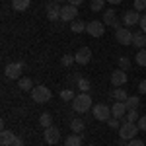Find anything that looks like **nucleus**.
Returning a JSON list of instances; mask_svg holds the SVG:
<instances>
[{
	"instance_id": "nucleus-5",
	"label": "nucleus",
	"mask_w": 146,
	"mask_h": 146,
	"mask_svg": "<svg viewBox=\"0 0 146 146\" xmlns=\"http://www.w3.org/2000/svg\"><path fill=\"white\" fill-rule=\"evenodd\" d=\"M22 70H23V62H10L4 70V74L10 80H20L22 78Z\"/></svg>"
},
{
	"instance_id": "nucleus-18",
	"label": "nucleus",
	"mask_w": 146,
	"mask_h": 146,
	"mask_svg": "<svg viewBox=\"0 0 146 146\" xmlns=\"http://www.w3.org/2000/svg\"><path fill=\"white\" fill-rule=\"evenodd\" d=\"M74 82H76V90L84 92V94H88V92H90L92 84H90V80H88V78H84V76H76Z\"/></svg>"
},
{
	"instance_id": "nucleus-42",
	"label": "nucleus",
	"mask_w": 146,
	"mask_h": 146,
	"mask_svg": "<svg viewBox=\"0 0 146 146\" xmlns=\"http://www.w3.org/2000/svg\"><path fill=\"white\" fill-rule=\"evenodd\" d=\"M53 2H58V4H60V2H62V0H53Z\"/></svg>"
},
{
	"instance_id": "nucleus-21",
	"label": "nucleus",
	"mask_w": 146,
	"mask_h": 146,
	"mask_svg": "<svg viewBox=\"0 0 146 146\" xmlns=\"http://www.w3.org/2000/svg\"><path fill=\"white\" fill-rule=\"evenodd\" d=\"M64 146H82V136L76 135V133H72L70 136H66V140H64Z\"/></svg>"
},
{
	"instance_id": "nucleus-40",
	"label": "nucleus",
	"mask_w": 146,
	"mask_h": 146,
	"mask_svg": "<svg viewBox=\"0 0 146 146\" xmlns=\"http://www.w3.org/2000/svg\"><path fill=\"white\" fill-rule=\"evenodd\" d=\"M82 2H84V0H68V4H72V6H76V8H78Z\"/></svg>"
},
{
	"instance_id": "nucleus-35",
	"label": "nucleus",
	"mask_w": 146,
	"mask_h": 146,
	"mask_svg": "<svg viewBox=\"0 0 146 146\" xmlns=\"http://www.w3.org/2000/svg\"><path fill=\"white\" fill-rule=\"evenodd\" d=\"M107 125H109L111 129H119V119H117V117H111V119L107 121Z\"/></svg>"
},
{
	"instance_id": "nucleus-38",
	"label": "nucleus",
	"mask_w": 146,
	"mask_h": 146,
	"mask_svg": "<svg viewBox=\"0 0 146 146\" xmlns=\"http://www.w3.org/2000/svg\"><path fill=\"white\" fill-rule=\"evenodd\" d=\"M138 92H140V94H146V78L140 80V84H138Z\"/></svg>"
},
{
	"instance_id": "nucleus-29",
	"label": "nucleus",
	"mask_w": 146,
	"mask_h": 146,
	"mask_svg": "<svg viewBox=\"0 0 146 146\" xmlns=\"http://www.w3.org/2000/svg\"><path fill=\"white\" fill-rule=\"evenodd\" d=\"M136 64L138 66H146V49H140L136 53Z\"/></svg>"
},
{
	"instance_id": "nucleus-37",
	"label": "nucleus",
	"mask_w": 146,
	"mask_h": 146,
	"mask_svg": "<svg viewBox=\"0 0 146 146\" xmlns=\"http://www.w3.org/2000/svg\"><path fill=\"white\" fill-rule=\"evenodd\" d=\"M138 25H140V31H144V33H146V14H142V18H140V23H138Z\"/></svg>"
},
{
	"instance_id": "nucleus-7",
	"label": "nucleus",
	"mask_w": 146,
	"mask_h": 146,
	"mask_svg": "<svg viewBox=\"0 0 146 146\" xmlns=\"http://www.w3.org/2000/svg\"><path fill=\"white\" fill-rule=\"evenodd\" d=\"M115 39L121 45H133V31L129 27H121V29L115 31Z\"/></svg>"
},
{
	"instance_id": "nucleus-8",
	"label": "nucleus",
	"mask_w": 146,
	"mask_h": 146,
	"mask_svg": "<svg viewBox=\"0 0 146 146\" xmlns=\"http://www.w3.org/2000/svg\"><path fill=\"white\" fill-rule=\"evenodd\" d=\"M60 10H62V6H58V2H47L45 4V12H47V18L51 20V22H55L60 18Z\"/></svg>"
},
{
	"instance_id": "nucleus-2",
	"label": "nucleus",
	"mask_w": 146,
	"mask_h": 146,
	"mask_svg": "<svg viewBox=\"0 0 146 146\" xmlns=\"http://www.w3.org/2000/svg\"><path fill=\"white\" fill-rule=\"evenodd\" d=\"M138 125L136 123H129V121H125L121 127H119V136L121 138H125V140H133V138H136V135H138Z\"/></svg>"
},
{
	"instance_id": "nucleus-13",
	"label": "nucleus",
	"mask_w": 146,
	"mask_h": 146,
	"mask_svg": "<svg viewBox=\"0 0 146 146\" xmlns=\"http://www.w3.org/2000/svg\"><path fill=\"white\" fill-rule=\"evenodd\" d=\"M74 58H76V62H78V64H88V62L92 60L90 47H80L78 51H76V55H74Z\"/></svg>"
},
{
	"instance_id": "nucleus-24",
	"label": "nucleus",
	"mask_w": 146,
	"mask_h": 146,
	"mask_svg": "<svg viewBox=\"0 0 146 146\" xmlns=\"http://www.w3.org/2000/svg\"><path fill=\"white\" fill-rule=\"evenodd\" d=\"M125 105H127V109H138V105H140L138 96H129V100L125 101Z\"/></svg>"
},
{
	"instance_id": "nucleus-33",
	"label": "nucleus",
	"mask_w": 146,
	"mask_h": 146,
	"mask_svg": "<svg viewBox=\"0 0 146 146\" xmlns=\"http://www.w3.org/2000/svg\"><path fill=\"white\" fill-rule=\"evenodd\" d=\"M135 10L136 12H144L146 10V0H135Z\"/></svg>"
},
{
	"instance_id": "nucleus-23",
	"label": "nucleus",
	"mask_w": 146,
	"mask_h": 146,
	"mask_svg": "<svg viewBox=\"0 0 146 146\" xmlns=\"http://www.w3.org/2000/svg\"><path fill=\"white\" fill-rule=\"evenodd\" d=\"M70 129H72V133L80 135V133L86 129V125H84V121H82V119H72V121H70Z\"/></svg>"
},
{
	"instance_id": "nucleus-28",
	"label": "nucleus",
	"mask_w": 146,
	"mask_h": 146,
	"mask_svg": "<svg viewBox=\"0 0 146 146\" xmlns=\"http://www.w3.org/2000/svg\"><path fill=\"white\" fill-rule=\"evenodd\" d=\"M140 117H138V113H136V109H129L127 111V115H125L123 121H129V123H135V121H138Z\"/></svg>"
},
{
	"instance_id": "nucleus-26",
	"label": "nucleus",
	"mask_w": 146,
	"mask_h": 146,
	"mask_svg": "<svg viewBox=\"0 0 146 146\" xmlns=\"http://www.w3.org/2000/svg\"><path fill=\"white\" fill-rule=\"evenodd\" d=\"M105 8V0H92L90 2V10L92 12H101Z\"/></svg>"
},
{
	"instance_id": "nucleus-22",
	"label": "nucleus",
	"mask_w": 146,
	"mask_h": 146,
	"mask_svg": "<svg viewBox=\"0 0 146 146\" xmlns=\"http://www.w3.org/2000/svg\"><path fill=\"white\" fill-rule=\"evenodd\" d=\"M86 27H88V23H84L82 20H74V22L70 23L72 33H82V31H86Z\"/></svg>"
},
{
	"instance_id": "nucleus-43",
	"label": "nucleus",
	"mask_w": 146,
	"mask_h": 146,
	"mask_svg": "<svg viewBox=\"0 0 146 146\" xmlns=\"http://www.w3.org/2000/svg\"><path fill=\"white\" fill-rule=\"evenodd\" d=\"M88 146H94V144H88Z\"/></svg>"
},
{
	"instance_id": "nucleus-44",
	"label": "nucleus",
	"mask_w": 146,
	"mask_h": 146,
	"mask_svg": "<svg viewBox=\"0 0 146 146\" xmlns=\"http://www.w3.org/2000/svg\"><path fill=\"white\" fill-rule=\"evenodd\" d=\"M144 14H146V10H144Z\"/></svg>"
},
{
	"instance_id": "nucleus-11",
	"label": "nucleus",
	"mask_w": 146,
	"mask_h": 146,
	"mask_svg": "<svg viewBox=\"0 0 146 146\" xmlns=\"http://www.w3.org/2000/svg\"><path fill=\"white\" fill-rule=\"evenodd\" d=\"M140 12L136 10H129L123 14V23L127 25V27H133V25H136V23H140Z\"/></svg>"
},
{
	"instance_id": "nucleus-34",
	"label": "nucleus",
	"mask_w": 146,
	"mask_h": 146,
	"mask_svg": "<svg viewBox=\"0 0 146 146\" xmlns=\"http://www.w3.org/2000/svg\"><path fill=\"white\" fill-rule=\"evenodd\" d=\"M136 125H138V129H140V131H146V115H142V117L136 121Z\"/></svg>"
},
{
	"instance_id": "nucleus-16",
	"label": "nucleus",
	"mask_w": 146,
	"mask_h": 146,
	"mask_svg": "<svg viewBox=\"0 0 146 146\" xmlns=\"http://www.w3.org/2000/svg\"><path fill=\"white\" fill-rule=\"evenodd\" d=\"M133 45H135L136 49H146V33L144 31L133 33Z\"/></svg>"
},
{
	"instance_id": "nucleus-30",
	"label": "nucleus",
	"mask_w": 146,
	"mask_h": 146,
	"mask_svg": "<svg viewBox=\"0 0 146 146\" xmlns=\"http://www.w3.org/2000/svg\"><path fill=\"white\" fill-rule=\"evenodd\" d=\"M74 98H76L74 96V90H62L60 92V100L62 101H72Z\"/></svg>"
},
{
	"instance_id": "nucleus-20",
	"label": "nucleus",
	"mask_w": 146,
	"mask_h": 146,
	"mask_svg": "<svg viewBox=\"0 0 146 146\" xmlns=\"http://www.w3.org/2000/svg\"><path fill=\"white\" fill-rule=\"evenodd\" d=\"M29 2L31 0H12V8L16 12H23V10L29 8Z\"/></svg>"
},
{
	"instance_id": "nucleus-6",
	"label": "nucleus",
	"mask_w": 146,
	"mask_h": 146,
	"mask_svg": "<svg viewBox=\"0 0 146 146\" xmlns=\"http://www.w3.org/2000/svg\"><path fill=\"white\" fill-rule=\"evenodd\" d=\"M103 23L115 27V31H117V29H121V22L117 20V12L113 10V8H109V10L103 12Z\"/></svg>"
},
{
	"instance_id": "nucleus-27",
	"label": "nucleus",
	"mask_w": 146,
	"mask_h": 146,
	"mask_svg": "<svg viewBox=\"0 0 146 146\" xmlns=\"http://www.w3.org/2000/svg\"><path fill=\"white\" fill-rule=\"evenodd\" d=\"M113 98H115L117 101H127V100H129V94H127L123 88H119V90L113 92Z\"/></svg>"
},
{
	"instance_id": "nucleus-32",
	"label": "nucleus",
	"mask_w": 146,
	"mask_h": 146,
	"mask_svg": "<svg viewBox=\"0 0 146 146\" xmlns=\"http://www.w3.org/2000/svg\"><path fill=\"white\" fill-rule=\"evenodd\" d=\"M60 62H62V66H70L72 62H76V58H74V55H64L60 58Z\"/></svg>"
},
{
	"instance_id": "nucleus-39",
	"label": "nucleus",
	"mask_w": 146,
	"mask_h": 146,
	"mask_svg": "<svg viewBox=\"0 0 146 146\" xmlns=\"http://www.w3.org/2000/svg\"><path fill=\"white\" fill-rule=\"evenodd\" d=\"M12 146H23V140L20 138V136H16V140H14V144Z\"/></svg>"
},
{
	"instance_id": "nucleus-31",
	"label": "nucleus",
	"mask_w": 146,
	"mask_h": 146,
	"mask_svg": "<svg viewBox=\"0 0 146 146\" xmlns=\"http://www.w3.org/2000/svg\"><path fill=\"white\" fill-rule=\"evenodd\" d=\"M119 68H121V70H129V68H131L129 56H119Z\"/></svg>"
},
{
	"instance_id": "nucleus-25",
	"label": "nucleus",
	"mask_w": 146,
	"mask_h": 146,
	"mask_svg": "<svg viewBox=\"0 0 146 146\" xmlns=\"http://www.w3.org/2000/svg\"><path fill=\"white\" fill-rule=\"evenodd\" d=\"M39 123H41V127H43V129H49V127H53V117H51L49 113H41Z\"/></svg>"
},
{
	"instance_id": "nucleus-15",
	"label": "nucleus",
	"mask_w": 146,
	"mask_h": 146,
	"mask_svg": "<svg viewBox=\"0 0 146 146\" xmlns=\"http://www.w3.org/2000/svg\"><path fill=\"white\" fill-rule=\"evenodd\" d=\"M127 105H125V101H115L111 105V115L113 117H117V119H125V115H127Z\"/></svg>"
},
{
	"instance_id": "nucleus-14",
	"label": "nucleus",
	"mask_w": 146,
	"mask_h": 146,
	"mask_svg": "<svg viewBox=\"0 0 146 146\" xmlns=\"http://www.w3.org/2000/svg\"><path fill=\"white\" fill-rule=\"evenodd\" d=\"M111 84L115 86V88H123L125 84H127V72L125 70H115V72H111Z\"/></svg>"
},
{
	"instance_id": "nucleus-10",
	"label": "nucleus",
	"mask_w": 146,
	"mask_h": 146,
	"mask_svg": "<svg viewBox=\"0 0 146 146\" xmlns=\"http://www.w3.org/2000/svg\"><path fill=\"white\" fill-rule=\"evenodd\" d=\"M76 14H78V8L72 6V4H66V6H62V10H60V20H62V22H74V20H76Z\"/></svg>"
},
{
	"instance_id": "nucleus-4",
	"label": "nucleus",
	"mask_w": 146,
	"mask_h": 146,
	"mask_svg": "<svg viewBox=\"0 0 146 146\" xmlns=\"http://www.w3.org/2000/svg\"><path fill=\"white\" fill-rule=\"evenodd\" d=\"M94 117L98 119V121H109L113 115H111V107L109 105H105V103H98V105H94Z\"/></svg>"
},
{
	"instance_id": "nucleus-12",
	"label": "nucleus",
	"mask_w": 146,
	"mask_h": 146,
	"mask_svg": "<svg viewBox=\"0 0 146 146\" xmlns=\"http://www.w3.org/2000/svg\"><path fill=\"white\" fill-rule=\"evenodd\" d=\"M43 138H45L47 144H56L58 138H60V131H58L56 127H49V129L43 131Z\"/></svg>"
},
{
	"instance_id": "nucleus-9",
	"label": "nucleus",
	"mask_w": 146,
	"mask_h": 146,
	"mask_svg": "<svg viewBox=\"0 0 146 146\" xmlns=\"http://www.w3.org/2000/svg\"><path fill=\"white\" fill-rule=\"evenodd\" d=\"M86 31H88L92 37H101V35L105 33V23H103V22H98V20H94V22L88 23Z\"/></svg>"
},
{
	"instance_id": "nucleus-19",
	"label": "nucleus",
	"mask_w": 146,
	"mask_h": 146,
	"mask_svg": "<svg viewBox=\"0 0 146 146\" xmlns=\"http://www.w3.org/2000/svg\"><path fill=\"white\" fill-rule=\"evenodd\" d=\"M18 88L23 92H31L33 90V80L31 78H20L18 80Z\"/></svg>"
},
{
	"instance_id": "nucleus-3",
	"label": "nucleus",
	"mask_w": 146,
	"mask_h": 146,
	"mask_svg": "<svg viewBox=\"0 0 146 146\" xmlns=\"http://www.w3.org/2000/svg\"><path fill=\"white\" fill-rule=\"evenodd\" d=\"M31 100L35 103H47V101L51 100V90L47 86H37V88L31 90Z\"/></svg>"
},
{
	"instance_id": "nucleus-41",
	"label": "nucleus",
	"mask_w": 146,
	"mask_h": 146,
	"mask_svg": "<svg viewBox=\"0 0 146 146\" xmlns=\"http://www.w3.org/2000/svg\"><path fill=\"white\" fill-rule=\"evenodd\" d=\"M105 2H109V4H121V0H105Z\"/></svg>"
},
{
	"instance_id": "nucleus-17",
	"label": "nucleus",
	"mask_w": 146,
	"mask_h": 146,
	"mask_svg": "<svg viewBox=\"0 0 146 146\" xmlns=\"http://www.w3.org/2000/svg\"><path fill=\"white\" fill-rule=\"evenodd\" d=\"M14 140H16V135H14L12 131H6V129H4V131L0 133V144L2 146H12Z\"/></svg>"
},
{
	"instance_id": "nucleus-36",
	"label": "nucleus",
	"mask_w": 146,
	"mask_h": 146,
	"mask_svg": "<svg viewBox=\"0 0 146 146\" xmlns=\"http://www.w3.org/2000/svg\"><path fill=\"white\" fill-rule=\"evenodd\" d=\"M127 146H144V142L140 140V138H133V140H129Z\"/></svg>"
},
{
	"instance_id": "nucleus-1",
	"label": "nucleus",
	"mask_w": 146,
	"mask_h": 146,
	"mask_svg": "<svg viewBox=\"0 0 146 146\" xmlns=\"http://www.w3.org/2000/svg\"><path fill=\"white\" fill-rule=\"evenodd\" d=\"M90 105H92V98L90 94H84V92H80L78 96L72 100V107H74V111L78 113H86L90 111Z\"/></svg>"
}]
</instances>
